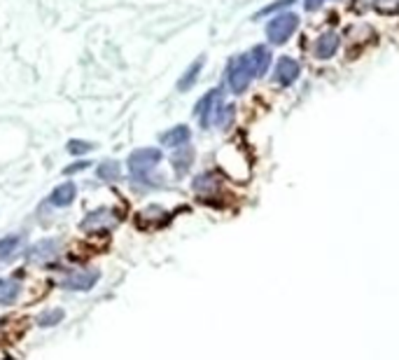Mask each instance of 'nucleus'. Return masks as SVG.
<instances>
[{"instance_id":"obj_3","label":"nucleus","mask_w":399,"mask_h":360,"mask_svg":"<svg viewBox=\"0 0 399 360\" xmlns=\"http://www.w3.org/2000/svg\"><path fill=\"white\" fill-rule=\"evenodd\" d=\"M164 159L159 148H140L133 150L129 155V171L133 178H143L150 171H154L159 166V162Z\"/></svg>"},{"instance_id":"obj_9","label":"nucleus","mask_w":399,"mask_h":360,"mask_svg":"<svg viewBox=\"0 0 399 360\" xmlns=\"http://www.w3.org/2000/svg\"><path fill=\"white\" fill-rule=\"evenodd\" d=\"M75 197H77L75 183H63L59 188H54L52 197H49V204L56 206V209H66V206L75 202Z\"/></svg>"},{"instance_id":"obj_11","label":"nucleus","mask_w":399,"mask_h":360,"mask_svg":"<svg viewBox=\"0 0 399 360\" xmlns=\"http://www.w3.org/2000/svg\"><path fill=\"white\" fill-rule=\"evenodd\" d=\"M56 248H59V241H56V239H42L31 248V251H28V258L38 260V262L49 260V258H54V255H56Z\"/></svg>"},{"instance_id":"obj_15","label":"nucleus","mask_w":399,"mask_h":360,"mask_svg":"<svg viewBox=\"0 0 399 360\" xmlns=\"http://www.w3.org/2000/svg\"><path fill=\"white\" fill-rule=\"evenodd\" d=\"M19 295V283L14 279H0V304H12Z\"/></svg>"},{"instance_id":"obj_20","label":"nucleus","mask_w":399,"mask_h":360,"mask_svg":"<svg viewBox=\"0 0 399 360\" xmlns=\"http://www.w3.org/2000/svg\"><path fill=\"white\" fill-rule=\"evenodd\" d=\"M89 166V162H75V164H70V166H66V169H63V173H66V176H73V173H80V171H84Z\"/></svg>"},{"instance_id":"obj_18","label":"nucleus","mask_w":399,"mask_h":360,"mask_svg":"<svg viewBox=\"0 0 399 360\" xmlns=\"http://www.w3.org/2000/svg\"><path fill=\"white\" fill-rule=\"evenodd\" d=\"M94 150V143H89V141H70L68 143V152L70 155H87V152Z\"/></svg>"},{"instance_id":"obj_10","label":"nucleus","mask_w":399,"mask_h":360,"mask_svg":"<svg viewBox=\"0 0 399 360\" xmlns=\"http://www.w3.org/2000/svg\"><path fill=\"white\" fill-rule=\"evenodd\" d=\"M248 57L252 61V68H255V78H257V75H264L266 71H269V64H271L269 47H264V45L252 47V50L248 52Z\"/></svg>"},{"instance_id":"obj_12","label":"nucleus","mask_w":399,"mask_h":360,"mask_svg":"<svg viewBox=\"0 0 399 360\" xmlns=\"http://www.w3.org/2000/svg\"><path fill=\"white\" fill-rule=\"evenodd\" d=\"M203 64H206V57H199L192 66L187 68L185 75H182V78L178 80V92H187V89H192V87L196 85V80H199Z\"/></svg>"},{"instance_id":"obj_13","label":"nucleus","mask_w":399,"mask_h":360,"mask_svg":"<svg viewBox=\"0 0 399 360\" xmlns=\"http://www.w3.org/2000/svg\"><path fill=\"white\" fill-rule=\"evenodd\" d=\"M192 162H194V150L192 148H180L171 159V164H173V169H175L178 176H182V173L192 166Z\"/></svg>"},{"instance_id":"obj_2","label":"nucleus","mask_w":399,"mask_h":360,"mask_svg":"<svg viewBox=\"0 0 399 360\" xmlns=\"http://www.w3.org/2000/svg\"><path fill=\"white\" fill-rule=\"evenodd\" d=\"M299 29V17L294 12H280L266 26V36H269L271 45H283L290 40V36Z\"/></svg>"},{"instance_id":"obj_16","label":"nucleus","mask_w":399,"mask_h":360,"mask_svg":"<svg viewBox=\"0 0 399 360\" xmlns=\"http://www.w3.org/2000/svg\"><path fill=\"white\" fill-rule=\"evenodd\" d=\"M66 314H63V309H49V311H42L38 316V325L40 328H54V325H59Z\"/></svg>"},{"instance_id":"obj_5","label":"nucleus","mask_w":399,"mask_h":360,"mask_svg":"<svg viewBox=\"0 0 399 360\" xmlns=\"http://www.w3.org/2000/svg\"><path fill=\"white\" fill-rule=\"evenodd\" d=\"M98 283V272L91 269H80V272H70L66 279L61 281V286L66 290H77V293H87Z\"/></svg>"},{"instance_id":"obj_19","label":"nucleus","mask_w":399,"mask_h":360,"mask_svg":"<svg viewBox=\"0 0 399 360\" xmlns=\"http://www.w3.org/2000/svg\"><path fill=\"white\" fill-rule=\"evenodd\" d=\"M294 0H276V3H271V5H266V8H262L255 15V19H262V17H266V15H271V12H276V10H283V8H287V5H292Z\"/></svg>"},{"instance_id":"obj_1","label":"nucleus","mask_w":399,"mask_h":360,"mask_svg":"<svg viewBox=\"0 0 399 360\" xmlns=\"http://www.w3.org/2000/svg\"><path fill=\"white\" fill-rule=\"evenodd\" d=\"M255 78V68H252V61L248 54H241V57H234L227 66V82L234 94H243L248 85Z\"/></svg>"},{"instance_id":"obj_4","label":"nucleus","mask_w":399,"mask_h":360,"mask_svg":"<svg viewBox=\"0 0 399 360\" xmlns=\"http://www.w3.org/2000/svg\"><path fill=\"white\" fill-rule=\"evenodd\" d=\"M220 108H222V92L220 89H210V92L199 101V106H196V115H199V122L203 129H208L210 124L215 122Z\"/></svg>"},{"instance_id":"obj_21","label":"nucleus","mask_w":399,"mask_h":360,"mask_svg":"<svg viewBox=\"0 0 399 360\" xmlns=\"http://www.w3.org/2000/svg\"><path fill=\"white\" fill-rule=\"evenodd\" d=\"M322 3H325V0H304V8L306 10H318Z\"/></svg>"},{"instance_id":"obj_7","label":"nucleus","mask_w":399,"mask_h":360,"mask_svg":"<svg viewBox=\"0 0 399 360\" xmlns=\"http://www.w3.org/2000/svg\"><path fill=\"white\" fill-rule=\"evenodd\" d=\"M189 138H192V131H189L187 124H178V127L168 129L166 134H161V145H166V148H182V145L189 143Z\"/></svg>"},{"instance_id":"obj_6","label":"nucleus","mask_w":399,"mask_h":360,"mask_svg":"<svg viewBox=\"0 0 399 360\" xmlns=\"http://www.w3.org/2000/svg\"><path fill=\"white\" fill-rule=\"evenodd\" d=\"M299 78V64L290 57H283L276 64V73H273V80L278 82L280 87H290L294 85Z\"/></svg>"},{"instance_id":"obj_17","label":"nucleus","mask_w":399,"mask_h":360,"mask_svg":"<svg viewBox=\"0 0 399 360\" xmlns=\"http://www.w3.org/2000/svg\"><path fill=\"white\" fill-rule=\"evenodd\" d=\"M21 246V237L19 234H10V237L0 239V260L10 258L12 253H17V248Z\"/></svg>"},{"instance_id":"obj_14","label":"nucleus","mask_w":399,"mask_h":360,"mask_svg":"<svg viewBox=\"0 0 399 360\" xmlns=\"http://www.w3.org/2000/svg\"><path fill=\"white\" fill-rule=\"evenodd\" d=\"M96 176L101 178V180H119V176H122L119 162H115V159H105V162L98 164Z\"/></svg>"},{"instance_id":"obj_8","label":"nucleus","mask_w":399,"mask_h":360,"mask_svg":"<svg viewBox=\"0 0 399 360\" xmlns=\"http://www.w3.org/2000/svg\"><path fill=\"white\" fill-rule=\"evenodd\" d=\"M336 50H339V36L336 33H322V36L318 38V43L313 45V54L318 59H332Z\"/></svg>"}]
</instances>
